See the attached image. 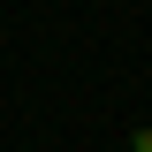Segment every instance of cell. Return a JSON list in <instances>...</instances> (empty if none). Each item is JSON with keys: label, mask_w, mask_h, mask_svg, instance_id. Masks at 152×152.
Masks as SVG:
<instances>
[{"label": "cell", "mask_w": 152, "mask_h": 152, "mask_svg": "<svg viewBox=\"0 0 152 152\" xmlns=\"http://www.w3.org/2000/svg\"><path fill=\"white\" fill-rule=\"evenodd\" d=\"M129 152H152V129H129Z\"/></svg>", "instance_id": "1"}]
</instances>
